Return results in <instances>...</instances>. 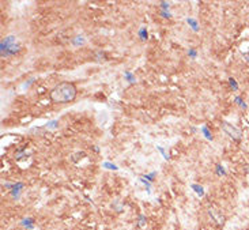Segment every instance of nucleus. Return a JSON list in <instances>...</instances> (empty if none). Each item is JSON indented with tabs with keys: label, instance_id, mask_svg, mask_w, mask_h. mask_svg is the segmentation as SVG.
Here are the masks:
<instances>
[{
	"label": "nucleus",
	"instance_id": "1",
	"mask_svg": "<svg viewBox=\"0 0 249 230\" xmlns=\"http://www.w3.org/2000/svg\"><path fill=\"white\" fill-rule=\"evenodd\" d=\"M76 97V87L74 83H64L57 84L56 87L51 91V99L56 104H65V102H71Z\"/></svg>",
	"mask_w": 249,
	"mask_h": 230
},
{
	"label": "nucleus",
	"instance_id": "2",
	"mask_svg": "<svg viewBox=\"0 0 249 230\" xmlns=\"http://www.w3.org/2000/svg\"><path fill=\"white\" fill-rule=\"evenodd\" d=\"M222 127H223V130H225V132H226L229 136H231V138H234V139H240V138H241V131L237 130L234 125L229 124V123H226V121H223Z\"/></svg>",
	"mask_w": 249,
	"mask_h": 230
},
{
	"label": "nucleus",
	"instance_id": "3",
	"mask_svg": "<svg viewBox=\"0 0 249 230\" xmlns=\"http://www.w3.org/2000/svg\"><path fill=\"white\" fill-rule=\"evenodd\" d=\"M22 226H25V227H29V229H33V226H34V221L31 219V218H26V219H23L21 222Z\"/></svg>",
	"mask_w": 249,
	"mask_h": 230
},
{
	"label": "nucleus",
	"instance_id": "4",
	"mask_svg": "<svg viewBox=\"0 0 249 230\" xmlns=\"http://www.w3.org/2000/svg\"><path fill=\"white\" fill-rule=\"evenodd\" d=\"M139 36H140V38H142V41H146V40H147V30H146V27H142L139 30Z\"/></svg>",
	"mask_w": 249,
	"mask_h": 230
},
{
	"label": "nucleus",
	"instance_id": "5",
	"mask_svg": "<svg viewBox=\"0 0 249 230\" xmlns=\"http://www.w3.org/2000/svg\"><path fill=\"white\" fill-rule=\"evenodd\" d=\"M192 189H195V191H196V194L199 195V196H203V195H204V192H203V188H202V187H199V185H192Z\"/></svg>",
	"mask_w": 249,
	"mask_h": 230
},
{
	"label": "nucleus",
	"instance_id": "6",
	"mask_svg": "<svg viewBox=\"0 0 249 230\" xmlns=\"http://www.w3.org/2000/svg\"><path fill=\"white\" fill-rule=\"evenodd\" d=\"M203 134H204V135H206V138H207V139H210V140H211V139H213V135H211V134H210V132L207 131V128H206V127H203Z\"/></svg>",
	"mask_w": 249,
	"mask_h": 230
},
{
	"label": "nucleus",
	"instance_id": "7",
	"mask_svg": "<svg viewBox=\"0 0 249 230\" xmlns=\"http://www.w3.org/2000/svg\"><path fill=\"white\" fill-rule=\"evenodd\" d=\"M229 82H230V86H231V87H233L234 90H237V89H238V86H237V82H236V80H234L233 78H230V79H229Z\"/></svg>",
	"mask_w": 249,
	"mask_h": 230
},
{
	"label": "nucleus",
	"instance_id": "8",
	"mask_svg": "<svg viewBox=\"0 0 249 230\" xmlns=\"http://www.w3.org/2000/svg\"><path fill=\"white\" fill-rule=\"evenodd\" d=\"M236 102H237V104H240V106H241V108H246L245 102H244V101H242L241 98H240V97H237V98H236Z\"/></svg>",
	"mask_w": 249,
	"mask_h": 230
},
{
	"label": "nucleus",
	"instance_id": "9",
	"mask_svg": "<svg viewBox=\"0 0 249 230\" xmlns=\"http://www.w3.org/2000/svg\"><path fill=\"white\" fill-rule=\"evenodd\" d=\"M144 223H146L144 217H143V215H140V217H139V226H144Z\"/></svg>",
	"mask_w": 249,
	"mask_h": 230
},
{
	"label": "nucleus",
	"instance_id": "10",
	"mask_svg": "<svg viewBox=\"0 0 249 230\" xmlns=\"http://www.w3.org/2000/svg\"><path fill=\"white\" fill-rule=\"evenodd\" d=\"M188 23H191L193 26V30H197V25H196V22L192 21V19H188Z\"/></svg>",
	"mask_w": 249,
	"mask_h": 230
},
{
	"label": "nucleus",
	"instance_id": "11",
	"mask_svg": "<svg viewBox=\"0 0 249 230\" xmlns=\"http://www.w3.org/2000/svg\"><path fill=\"white\" fill-rule=\"evenodd\" d=\"M56 125H57V121H53V123H49L47 127H51V128H56Z\"/></svg>",
	"mask_w": 249,
	"mask_h": 230
},
{
	"label": "nucleus",
	"instance_id": "12",
	"mask_svg": "<svg viewBox=\"0 0 249 230\" xmlns=\"http://www.w3.org/2000/svg\"><path fill=\"white\" fill-rule=\"evenodd\" d=\"M104 166L105 167H109V169H117L114 165H110V163H104Z\"/></svg>",
	"mask_w": 249,
	"mask_h": 230
},
{
	"label": "nucleus",
	"instance_id": "13",
	"mask_svg": "<svg viewBox=\"0 0 249 230\" xmlns=\"http://www.w3.org/2000/svg\"><path fill=\"white\" fill-rule=\"evenodd\" d=\"M217 167H218V174H225V172H223V167H221L219 165Z\"/></svg>",
	"mask_w": 249,
	"mask_h": 230
},
{
	"label": "nucleus",
	"instance_id": "14",
	"mask_svg": "<svg viewBox=\"0 0 249 230\" xmlns=\"http://www.w3.org/2000/svg\"><path fill=\"white\" fill-rule=\"evenodd\" d=\"M161 5H162V8H163V10H166V8L169 7V4H166V3H161Z\"/></svg>",
	"mask_w": 249,
	"mask_h": 230
},
{
	"label": "nucleus",
	"instance_id": "15",
	"mask_svg": "<svg viewBox=\"0 0 249 230\" xmlns=\"http://www.w3.org/2000/svg\"><path fill=\"white\" fill-rule=\"evenodd\" d=\"M246 60H248V61H249V56H246Z\"/></svg>",
	"mask_w": 249,
	"mask_h": 230
}]
</instances>
